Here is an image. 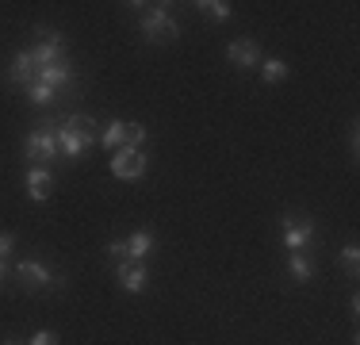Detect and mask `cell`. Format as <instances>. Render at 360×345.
<instances>
[{
	"label": "cell",
	"instance_id": "d4e9b609",
	"mask_svg": "<svg viewBox=\"0 0 360 345\" xmlns=\"http://www.w3.org/2000/svg\"><path fill=\"white\" fill-rule=\"evenodd\" d=\"M349 153H353V161L360 158V134H356V123L349 127Z\"/></svg>",
	"mask_w": 360,
	"mask_h": 345
},
{
	"label": "cell",
	"instance_id": "ba28073f",
	"mask_svg": "<svg viewBox=\"0 0 360 345\" xmlns=\"http://www.w3.org/2000/svg\"><path fill=\"white\" fill-rule=\"evenodd\" d=\"M115 280L123 291H131V296H142L146 284H150V269H146V261H119L115 265Z\"/></svg>",
	"mask_w": 360,
	"mask_h": 345
},
{
	"label": "cell",
	"instance_id": "8992f818",
	"mask_svg": "<svg viewBox=\"0 0 360 345\" xmlns=\"http://www.w3.org/2000/svg\"><path fill=\"white\" fill-rule=\"evenodd\" d=\"M111 177L119 180H142L146 177V153L142 150H131V146H119L111 153Z\"/></svg>",
	"mask_w": 360,
	"mask_h": 345
},
{
	"label": "cell",
	"instance_id": "4316f807",
	"mask_svg": "<svg viewBox=\"0 0 360 345\" xmlns=\"http://www.w3.org/2000/svg\"><path fill=\"white\" fill-rule=\"evenodd\" d=\"M0 345H23V341H15V338H8V341H0Z\"/></svg>",
	"mask_w": 360,
	"mask_h": 345
},
{
	"label": "cell",
	"instance_id": "ac0fdd59",
	"mask_svg": "<svg viewBox=\"0 0 360 345\" xmlns=\"http://www.w3.org/2000/svg\"><path fill=\"white\" fill-rule=\"evenodd\" d=\"M100 142H104L108 150H119V146H123V119H111L108 127H100Z\"/></svg>",
	"mask_w": 360,
	"mask_h": 345
},
{
	"label": "cell",
	"instance_id": "9c48e42d",
	"mask_svg": "<svg viewBox=\"0 0 360 345\" xmlns=\"http://www.w3.org/2000/svg\"><path fill=\"white\" fill-rule=\"evenodd\" d=\"M23 188H27V196L35 203H46L50 188H54V172H50V165H27V172H23Z\"/></svg>",
	"mask_w": 360,
	"mask_h": 345
},
{
	"label": "cell",
	"instance_id": "d6986e66",
	"mask_svg": "<svg viewBox=\"0 0 360 345\" xmlns=\"http://www.w3.org/2000/svg\"><path fill=\"white\" fill-rule=\"evenodd\" d=\"M23 92H27V100H31V104H39V108H46V104L58 96V92L50 89V84H42V81H31V84H27V89H23Z\"/></svg>",
	"mask_w": 360,
	"mask_h": 345
},
{
	"label": "cell",
	"instance_id": "9a60e30c",
	"mask_svg": "<svg viewBox=\"0 0 360 345\" xmlns=\"http://www.w3.org/2000/svg\"><path fill=\"white\" fill-rule=\"evenodd\" d=\"M288 276L295 284H307V280H314V261L307 253H288Z\"/></svg>",
	"mask_w": 360,
	"mask_h": 345
},
{
	"label": "cell",
	"instance_id": "7c38bea8",
	"mask_svg": "<svg viewBox=\"0 0 360 345\" xmlns=\"http://www.w3.org/2000/svg\"><path fill=\"white\" fill-rule=\"evenodd\" d=\"M153 246H158V238H153L150 230H134V234L127 238V261H146V257L153 253Z\"/></svg>",
	"mask_w": 360,
	"mask_h": 345
},
{
	"label": "cell",
	"instance_id": "4fadbf2b",
	"mask_svg": "<svg viewBox=\"0 0 360 345\" xmlns=\"http://www.w3.org/2000/svg\"><path fill=\"white\" fill-rule=\"evenodd\" d=\"M62 123L65 127H70V131L73 134H81L84 138V142H96V138H100V123H96V119H92V115H84V111H77V115H70V119H62Z\"/></svg>",
	"mask_w": 360,
	"mask_h": 345
},
{
	"label": "cell",
	"instance_id": "484cf974",
	"mask_svg": "<svg viewBox=\"0 0 360 345\" xmlns=\"http://www.w3.org/2000/svg\"><path fill=\"white\" fill-rule=\"evenodd\" d=\"M8 280V261H0V284Z\"/></svg>",
	"mask_w": 360,
	"mask_h": 345
},
{
	"label": "cell",
	"instance_id": "52a82bcc",
	"mask_svg": "<svg viewBox=\"0 0 360 345\" xmlns=\"http://www.w3.org/2000/svg\"><path fill=\"white\" fill-rule=\"evenodd\" d=\"M226 62L238 69H257L261 65V50H257V39L250 34H238V39L226 42Z\"/></svg>",
	"mask_w": 360,
	"mask_h": 345
},
{
	"label": "cell",
	"instance_id": "44dd1931",
	"mask_svg": "<svg viewBox=\"0 0 360 345\" xmlns=\"http://www.w3.org/2000/svg\"><path fill=\"white\" fill-rule=\"evenodd\" d=\"M142 142H146V127L142 123H123V146L142 150Z\"/></svg>",
	"mask_w": 360,
	"mask_h": 345
},
{
	"label": "cell",
	"instance_id": "cb8c5ba5",
	"mask_svg": "<svg viewBox=\"0 0 360 345\" xmlns=\"http://www.w3.org/2000/svg\"><path fill=\"white\" fill-rule=\"evenodd\" d=\"M27 345H58V334L39 330V334H31V341H27Z\"/></svg>",
	"mask_w": 360,
	"mask_h": 345
},
{
	"label": "cell",
	"instance_id": "5b68a950",
	"mask_svg": "<svg viewBox=\"0 0 360 345\" xmlns=\"http://www.w3.org/2000/svg\"><path fill=\"white\" fill-rule=\"evenodd\" d=\"M39 39L35 46L27 50L31 54V65L35 69H46V65H54V62H65V34L62 31H46V27H39Z\"/></svg>",
	"mask_w": 360,
	"mask_h": 345
},
{
	"label": "cell",
	"instance_id": "3957f363",
	"mask_svg": "<svg viewBox=\"0 0 360 345\" xmlns=\"http://www.w3.org/2000/svg\"><path fill=\"white\" fill-rule=\"evenodd\" d=\"M280 234H284L288 253H303V249H311L314 238H319V222H314L311 215H284V219H280Z\"/></svg>",
	"mask_w": 360,
	"mask_h": 345
},
{
	"label": "cell",
	"instance_id": "8fae6325",
	"mask_svg": "<svg viewBox=\"0 0 360 345\" xmlns=\"http://www.w3.org/2000/svg\"><path fill=\"white\" fill-rule=\"evenodd\" d=\"M8 84H15V89H27L31 81H35V65H31V54L27 50H20V54L12 58V65H8Z\"/></svg>",
	"mask_w": 360,
	"mask_h": 345
},
{
	"label": "cell",
	"instance_id": "277c9868",
	"mask_svg": "<svg viewBox=\"0 0 360 345\" xmlns=\"http://www.w3.org/2000/svg\"><path fill=\"white\" fill-rule=\"evenodd\" d=\"M15 280L23 284V291H54V288H65V280L62 276H54L46 269L42 261H20L15 265Z\"/></svg>",
	"mask_w": 360,
	"mask_h": 345
},
{
	"label": "cell",
	"instance_id": "7402d4cb",
	"mask_svg": "<svg viewBox=\"0 0 360 345\" xmlns=\"http://www.w3.org/2000/svg\"><path fill=\"white\" fill-rule=\"evenodd\" d=\"M104 253H108V261H111V265H119V261H127V242H119V238H111V242H108V249H104Z\"/></svg>",
	"mask_w": 360,
	"mask_h": 345
},
{
	"label": "cell",
	"instance_id": "603a6c76",
	"mask_svg": "<svg viewBox=\"0 0 360 345\" xmlns=\"http://www.w3.org/2000/svg\"><path fill=\"white\" fill-rule=\"evenodd\" d=\"M15 249V238L8 234V230H0V261H8V253Z\"/></svg>",
	"mask_w": 360,
	"mask_h": 345
},
{
	"label": "cell",
	"instance_id": "30bf717a",
	"mask_svg": "<svg viewBox=\"0 0 360 345\" xmlns=\"http://www.w3.org/2000/svg\"><path fill=\"white\" fill-rule=\"evenodd\" d=\"M35 81L42 84H50V89H73L77 84V69L70 62H54V65H46V69H35Z\"/></svg>",
	"mask_w": 360,
	"mask_h": 345
},
{
	"label": "cell",
	"instance_id": "5bb4252c",
	"mask_svg": "<svg viewBox=\"0 0 360 345\" xmlns=\"http://www.w3.org/2000/svg\"><path fill=\"white\" fill-rule=\"evenodd\" d=\"M84 146H89V142H84V138L81 134H73L70 131V127H58V150H62L65 153V158H70V161H77V158H81V153H84Z\"/></svg>",
	"mask_w": 360,
	"mask_h": 345
},
{
	"label": "cell",
	"instance_id": "2e32d148",
	"mask_svg": "<svg viewBox=\"0 0 360 345\" xmlns=\"http://www.w3.org/2000/svg\"><path fill=\"white\" fill-rule=\"evenodd\" d=\"M195 12H200L203 20H215V23H226L230 15H234V8H230L226 0H200V4H195Z\"/></svg>",
	"mask_w": 360,
	"mask_h": 345
},
{
	"label": "cell",
	"instance_id": "7a4b0ae2",
	"mask_svg": "<svg viewBox=\"0 0 360 345\" xmlns=\"http://www.w3.org/2000/svg\"><path fill=\"white\" fill-rule=\"evenodd\" d=\"M58 127H62V119H54V115H46L39 127H31L27 138H23V158L50 165L58 158Z\"/></svg>",
	"mask_w": 360,
	"mask_h": 345
},
{
	"label": "cell",
	"instance_id": "e0dca14e",
	"mask_svg": "<svg viewBox=\"0 0 360 345\" xmlns=\"http://www.w3.org/2000/svg\"><path fill=\"white\" fill-rule=\"evenodd\" d=\"M288 73H291V69H288L284 58H264V62H261V81H264V84L288 81Z\"/></svg>",
	"mask_w": 360,
	"mask_h": 345
},
{
	"label": "cell",
	"instance_id": "6da1fadb",
	"mask_svg": "<svg viewBox=\"0 0 360 345\" xmlns=\"http://www.w3.org/2000/svg\"><path fill=\"white\" fill-rule=\"evenodd\" d=\"M127 8L139 15V31L146 34V42L165 46V42H173L180 34V23L169 15V4H127Z\"/></svg>",
	"mask_w": 360,
	"mask_h": 345
},
{
	"label": "cell",
	"instance_id": "ffe728a7",
	"mask_svg": "<svg viewBox=\"0 0 360 345\" xmlns=\"http://www.w3.org/2000/svg\"><path fill=\"white\" fill-rule=\"evenodd\" d=\"M341 269L356 280V272H360V246H356V242H349V246L341 249Z\"/></svg>",
	"mask_w": 360,
	"mask_h": 345
}]
</instances>
